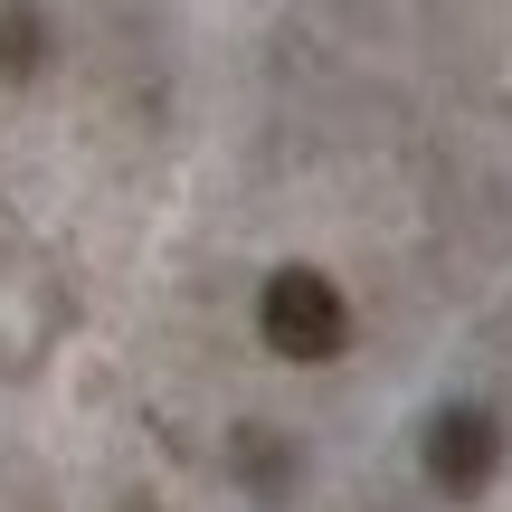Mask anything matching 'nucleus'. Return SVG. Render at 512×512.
<instances>
[{"instance_id":"nucleus-1","label":"nucleus","mask_w":512,"mask_h":512,"mask_svg":"<svg viewBox=\"0 0 512 512\" xmlns=\"http://www.w3.org/2000/svg\"><path fill=\"white\" fill-rule=\"evenodd\" d=\"M256 332H266L275 361H342V342H351V304L332 294V275L285 266V275H266V294H256Z\"/></svg>"},{"instance_id":"nucleus-2","label":"nucleus","mask_w":512,"mask_h":512,"mask_svg":"<svg viewBox=\"0 0 512 512\" xmlns=\"http://www.w3.org/2000/svg\"><path fill=\"white\" fill-rule=\"evenodd\" d=\"M503 465V427L484 418V408H437L427 418V475L446 484V494H484Z\"/></svg>"},{"instance_id":"nucleus-3","label":"nucleus","mask_w":512,"mask_h":512,"mask_svg":"<svg viewBox=\"0 0 512 512\" xmlns=\"http://www.w3.org/2000/svg\"><path fill=\"white\" fill-rule=\"evenodd\" d=\"M29 57H38V19H29V10H19V19H10V29H0V67H29Z\"/></svg>"}]
</instances>
